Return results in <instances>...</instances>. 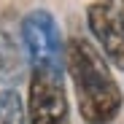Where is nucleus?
<instances>
[{"instance_id":"nucleus-1","label":"nucleus","mask_w":124,"mask_h":124,"mask_svg":"<svg viewBox=\"0 0 124 124\" xmlns=\"http://www.w3.org/2000/svg\"><path fill=\"white\" fill-rule=\"evenodd\" d=\"M65 68L73 78L78 113L86 124H111L121 111V89L102 57L89 40L70 38L65 46Z\"/></svg>"},{"instance_id":"nucleus-2","label":"nucleus","mask_w":124,"mask_h":124,"mask_svg":"<svg viewBox=\"0 0 124 124\" xmlns=\"http://www.w3.org/2000/svg\"><path fill=\"white\" fill-rule=\"evenodd\" d=\"M27 124H70L65 68H30Z\"/></svg>"},{"instance_id":"nucleus-3","label":"nucleus","mask_w":124,"mask_h":124,"mask_svg":"<svg viewBox=\"0 0 124 124\" xmlns=\"http://www.w3.org/2000/svg\"><path fill=\"white\" fill-rule=\"evenodd\" d=\"M22 35L30 57V68H65V43L49 11L43 8L30 11L22 19Z\"/></svg>"},{"instance_id":"nucleus-4","label":"nucleus","mask_w":124,"mask_h":124,"mask_svg":"<svg viewBox=\"0 0 124 124\" xmlns=\"http://www.w3.org/2000/svg\"><path fill=\"white\" fill-rule=\"evenodd\" d=\"M86 22L102 49V57L124 70V14L108 0H97L86 8Z\"/></svg>"},{"instance_id":"nucleus-5","label":"nucleus","mask_w":124,"mask_h":124,"mask_svg":"<svg viewBox=\"0 0 124 124\" xmlns=\"http://www.w3.org/2000/svg\"><path fill=\"white\" fill-rule=\"evenodd\" d=\"M30 68V57L22 35V19L14 11L0 14V78L6 84L22 81L24 70Z\"/></svg>"},{"instance_id":"nucleus-6","label":"nucleus","mask_w":124,"mask_h":124,"mask_svg":"<svg viewBox=\"0 0 124 124\" xmlns=\"http://www.w3.org/2000/svg\"><path fill=\"white\" fill-rule=\"evenodd\" d=\"M0 124H27V108L16 89L0 92Z\"/></svg>"},{"instance_id":"nucleus-7","label":"nucleus","mask_w":124,"mask_h":124,"mask_svg":"<svg viewBox=\"0 0 124 124\" xmlns=\"http://www.w3.org/2000/svg\"><path fill=\"white\" fill-rule=\"evenodd\" d=\"M121 8H124V0H121Z\"/></svg>"}]
</instances>
